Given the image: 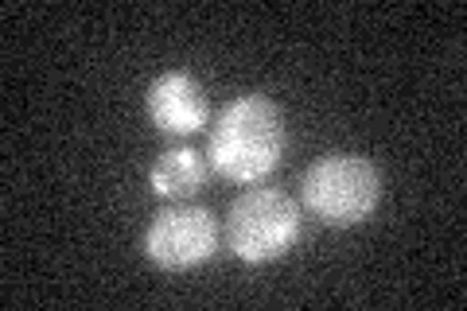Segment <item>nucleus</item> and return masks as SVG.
Returning a JSON list of instances; mask_svg holds the SVG:
<instances>
[{
  "label": "nucleus",
  "instance_id": "nucleus-4",
  "mask_svg": "<svg viewBox=\"0 0 467 311\" xmlns=\"http://www.w3.org/2000/svg\"><path fill=\"white\" fill-rule=\"evenodd\" d=\"M144 257L164 273H192L207 264L218 249V222L199 202H168L144 230Z\"/></svg>",
  "mask_w": 467,
  "mask_h": 311
},
{
  "label": "nucleus",
  "instance_id": "nucleus-6",
  "mask_svg": "<svg viewBox=\"0 0 467 311\" xmlns=\"http://www.w3.org/2000/svg\"><path fill=\"white\" fill-rule=\"evenodd\" d=\"M207 175L211 164L202 160V152H195V148H164L149 168V187L164 202H183L207 183Z\"/></svg>",
  "mask_w": 467,
  "mask_h": 311
},
{
  "label": "nucleus",
  "instance_id": "nucleus-2",
  "mask_svg": "<svg viewBox=\"0 0 467 311\" xmlns=\"http://www.w3.org/2000/svg\"><path fill=\"white\" fill-rule=\"evenodd\" d=\"M300 202L331 230L362 226L382 202V175L358 152H327L304 171Z\"/></svg>",
  "mask_w": 467,
  "mask_h": 311
},
{
  "label": "nucleus",
  "instance_id": "nucleus-5",
  "mask_svg": "<svg viewBox=\"0 0 467 311\" xmlns=\"http://www.w3.org/2000/svg\"><path fill=\"white\" fill-rule=\"evenodd\" d=\"M144 113L164 137H195L211 125V101L192 70H164L144 90Z\"/></svg>",
  "mask_w": 467,
  "mask_h": 311
},
{
  "label": "nucleus",
  "instance_id": "nucleus-1",
  "mask_svg": "<svg viewBox=\"0 0 467 311\" xmlns=\"http://www.w3.org/2000/svg\"><path fill=\"white\" fill-rule=\"evenodd\" d=\"M288 144L285 117L265 94L226 101L207 132V164L230 183H261L276 171Z\"/></svg>",
  "mask_w": 467,
  "mask_h": 311
},
{
  "label": "nucleus",
  "instance_id": "nucleus-3",
  "mask_svg": "<svg viewBox=\"0 0 467 311\" xmlns=\"http://www.w3.org/2000/svg\"><path fill=\"white\" fill-rule=\"evenodd\" d=\"M300 242V206L276 187H250L226 211V249L242 264H269Z\"/></svg>",
  "mask_w": 467,
  "mask_h": 311
}]
</instances>
